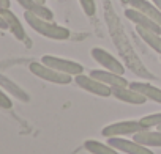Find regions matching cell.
Instances as JSON below:
<instances>
[{
  "label": "cell",
  "mask_w": 161,
  "mask_h": 154,
  "mask_svg": "<svg viewBox=\"0 0 161 154\" xmlns=\"http://www.w3.org/2000/svg\"><path fill=\"white\" fill-rule=\"evenodd\" d=\"M0 14L3 16V19L8 24V30H11V33L14 35L16 39L19 41H27V35L25 30L22 27V24L19 22V19L16 18V14L10 10V8H0Z\"/></svg>",
  "instance_id": "obj_10"
},
{
  "label": "cell",
  "mask_w": 161,
  "mask_h": 154,
  "mask_svg": "<svg viewBox=\"0 0 161 154\" xmlns=\"http://www.w3.org/2000/svg\"><path fill=\"white\" fill-rule=\"evenodd\" d=\"M74 84L77 87H80L86 91H90L100 98H109L112 96V88L97 79H93L92 75H86V74H77L74 75Z\"/></svg>",
  "instance_id": "obj_3"
},
{
  "label": "cell",
  "mask_w": 161,
  "mask_h": 154,
  "mask_svg": "<svg viewBox=\"0 0 161 154\" xmlns=\"http://www.w3.org/2000/svg\"><path fill=\"white\" fill-rule=\"evenodd\" d=\"M152 2H153V3H155V5L159 8V10H161V0H152Z\"/></svg>",
  "instance_id": "obj_24"
},
{
  "label": "cell",
  "mask_w": 161,
  "mask_h": 154,
  "mask_svg": "<svg viewBox=\"0 0 161 154\" xmlns=\"http://www.w3.org/2000/svg\"><path fill=\"white\" fill-rule=\"evenodd\" d=\"M0 8H10V0H0Z\"/></svg>",
  "instance_id": "obj_23"
},
{
  "label": "cell",
  "mask_w": 161,
  "mask_h": 154,
  "mask_svg": "<svg viewBox=\"0 0 161 154\" xmlns=\"http://www.w3.org/2000/svg\"><path fill=\"white\" fill-rule=\"evenodd\" d=\"M30 72L36 77H40V79L43 80H47V82H52V84H58V85H68L71 84L73 77L69 74H65V72H60L54 68H49L46 66L44 63H30L29 66Z\"/></svg>",
  "instance_id": "obj_2"
},
{
  "label": "cell",
  "mask_w": 161,
  "mask_h": 154,
  "mask_svg": "<svg viewBox=\"0 0 161 154\" xmlns=\"http://www.w3.org/2000/svg\"><path fill=\"white\" fill-rule=\"evenodd\" d=\"M108 145H111L114 149L126 152V154H153V151H150L148 146L137 143V141H131V140H125L122 137H109L108 138Z\"/></svg>",
  "instance_id": "obj_7"
},
{
  "label": "cell",
  "mask_w": 161,
  "mask_h": 154,
  "mask_svg": "<svg viewBox=\"0 0 161 154\" xmlns=\"http://www.w3.org/2000/svg\"><path fill=\"white\" fill-rule=\"evenodd\" d=\"M125 16H126L131 22H134L137 27H142V28H145V30H150V32H155V33H159V35H161V25L156 24V22H155L153 19H150L148 16L139 13L137 10H134V8L125 10Z\"/></svg>",
  "instance_id": "obj_9"
},
{
  "label": "cell",
  "mask_w": 161,
  "mask_h": 154,
  "mask_svg": "<svg viewBox=\"0 0 161 154\" xmlns=\"http://www.w3.org/2000/svg\"><path fill=\"white\" fill-rule=\"evenodd\" d=\"M128 87L133 88V90H136L137 93H141L147 99L161 104V90L159 88H156V87H153L150 84H144V82H131Z\"/></svg>",
  "instance_id": "obj_14"
},
{
  "label": "cell",
  "mask_w": 161,
  "mask_h": 154,
  "mask_svg": "<svg viewBox=\"0 0 161 154\" xmlns=\"http://www.w3.org/2000/svg\"><path fill=\"white\" fill-rule=\"evenodd\" d=\"M24 19L25 22L40 35L49 38V39H58V41H63V39H68L69 38V30L62 27V25H57L51 21H46L43 18H38L36 14L30 13V11H25L24 13Z\"/></svg>",
  "instance_id": "obj_1"
},
{
  "label": "cell",
  "mask_w": 161,
  "mask_h": 154,
  "mask_svg": "<svg viewBox=\"0 0 161 154\" xmlns=\"http://www.w3.org/2000/svg\"><path fill=\"white\" fill-rule=\"evenodd\" d=\"M0 87H2L3 90H7L8 93H11L14 98H18V99L22 101V102H29V101H30V96H29L21 87H18L14 82H11L8 77H5L3 74H0Z\"/></svg>",
  "instance_id": "obj_16"
},
{
  "label": "cell",
  "mask_w": 161,
  "mask_h": 154,
  "mask_svg": "<svg viewBox=\"0 0 161 154\" xmlns=\"http://www.w3.org/2000/svg\"><path fill=\"white\" fill-rule=\"evenodd\" d=\"M18 3H19L25 11H30V13L36 14L38 18H43V19H46V21H52V19H54V13H52L49 8H46L44 5L38 3L36 0H18Z\"/></svg>",
  "instance_id": "obj_13"
},
{
  "label": "cell",
  "mask_w": 161,
  "mask_h": 154,
  "mask_svg": "<svg viewBox=\"0 0 161 154\" xmlns=\"http://www.w3.org/2000/svg\"><path fill=\"white\" fill-rule=\"evenodd\" d=\"M92 57H93V60H95L97 63H100L106 71H111V72H115V74H120V75L125 74L123 64H122L112 54H109L108 50H104V49H101V47H93V49H92Z\"/></svg>",
  "instance_id": "obj_6"
},
{
  "label": "cell",
  "mask_w": 161,
  "mask_h": 154,
  "mask_svg": "<svg viewBox=\"0 0 161 154\" xmlns=\"http://www.w3.org/2000/svg\"><path fill=\"white\" fill-rule=\"evenodd\" d=\"M36 2H38V3H41V5H44V2H46V0H36Z\"/></svg>",
  "instance_id": "obj_25"
},
{
  "label": "cell",
  "mask_w": 161,
  "mask_h": 154,
  "mask_svg": "<svg viewBox=\"0 0 161 154\" xmlns=\"http://www.w3.org/2000/svg\"><path fill=\"white\" fill-rule=\"evenodd\" d=\"M134 141L142 143L145 146H161V131H148L144 129L133 135Z\"/></svg>",
  "instance_id": "obj_15"
},
{
  "label": "cell",
  "mask_w": 161,
  "mask_h": 154,
  "mask_svg": "<svg viewBox=\"0 0 161 154\" xmlns=\"http://www.w3.org/2000/svg\"><path fill=\"white\" fill-rule=\"evenodd\" d=\"M112 96L117 98L119 101H123V102H128V104H136V105H141L147 101L145 96H142L141 93H137L136 90H133L130 87L112 88Z\"/></svg>",
  "instance_id": "obj_12"
},
{
  "label": "cell",
  "mask_w": 161,
  "mask_h": 154,
  "mask_svg": "<svg viewBox=\"0 0 161 154\" xmlns=\"http://www.w3.org/2000/svg\"><path fill=\"white\" fill-rule=\"evenodd\" d=\"M0 28H2V30H7V28H8V24H7V21L3 19L2 14H0Z\"/></svg>",
  "instance_id": "obj_22"
},
{
  "label": "cell",
  "mask_w": 161,
  "mask_h": 154,
  "mask_svg": "<svg viewBox=\"0 0 161 154\" xmlns=\"http://www.w3.org/2000/svg\"><path fill=\"white\" fill-rule=\"evenodd\" d=\"M136 32H137V35L153 49V50H156L159 55H161V35L159 33H155V32H150V30H145V28H142V27H137L136 25Z\"/></svg>",
  "instance_id": "obj_17"
},
{
  "label": "cell",
  "mask_w": 161,
  "mask_h": 154,
  "mask_svg": "<svg viewBox=\"0 0 161 154\" xmlns=\"http://www.w3.org/2000/svg\"><path fill=\"white\" fill-rule=\"evenodd\" d=\"M122 3H130V0H120Z\"/></svg>",
  "instance_id": "obj_26"
},
{
  "label": "cell",
  "mask_w": 161,
  "mask_h": 154,
  "mask_svg": "<svg viewBox=\"0 0 161 154\" xmlns=\"http://www.w3.org/2000/svg\"><path fill=\"white\" fill-rule=\"evenodd\" d=\"M0 107L2 109H5V110H10L11 107H13V102H11V99L0 90Z\"/></svg>",
  "instance_id": "obj_21"
},
{
  "label": "cell",
  "mask_w": 161,
  "mask_h": 154,
  "mask_svg": "<svg viewBox=\"0 0 161 154\" xmlns=\"http://www.w3.org/2000/svg\"><path fill=\"white\" fill-rule=\"evenodd\" d=\"M130 5H131V8L148 16L150 19H153L156 24L161 25V10L155 3H150L147 0H130Z\"/></svg>",
  "instance_id": "obj_11"
},
{
  "label": "cell",
  "mask_w": 161,
  "mask_h": 154,
  "mask_svg": "<svg viewBox=\"0 0 161 154\" xmlns=\"http://www.w3.org/2000/svg\"><path fill=\"white\" fill-rule=\"evenodd\" d=\"M41 63H44L49 68H54L60 72L69 74V75H77V74H82L84 72V66L79 64L73 60H66V58H58L54 55H44L41 58Z\"/></svg>",
  "instance_id": "obj_5"
},
{
  "label": "cell",
  "mask_w": 161,
  "mask_h": 154,
  "mask_svg": "<svg viewBox=\"0 0 161 154\" xmlns=\"http://www.w3.org/2000/svg\"><path fill=\"white\" fill-rule=\"evenodd\" d=\"M142 126L145 129H150V127H158L161 126V113H153V115H147L141 120Z\"/></svg>",
  "instance_id": "obj_19"
},
{
  "label": "cell",
  "mask_w": 161,
  "mask_h": 154,
  "mask_svg": "<svg viewBox=\"0 0 161 154\" xmlns=\"http://www.w3.org/2000/svg\"><path fill=\"white\" fill-rule=\"evenodd\" d=\"M80 7H82L84 13L87 16H93L97 11V5H95V0H79Z\"/></svg>",
  "instance_id": "obj_20"
},
{
  "label": "cell",
  "mask_w": 161,
  "mask_h": 154,
  "mask_svg": "<svg viewBox=\"0 0 161 154\" xmlns=\"http://www.w3.org/2000/svg\"><path fill=\"white\" fill-rule=\"evenodd\" d=\"M84 148L92 154H120L111 145H104V143H100L97 140H87L84 143Z\"/></svg>",
  "instance_id": "obj_18"
},
{
  "label": "cell",
  "mask_w": 161,
  "mask_h": 154,
  "mask_svg": "<svg viewBox=\"0 0 161 154\" xmlns=\"http://www.w3.org/2000/svg\"><path fill=\"white\" fill-rule=\"evenodd\" d=\"M145 127L142 126L141 121H119V123H112L106 127H103L101 135L109 138V137H122V135H134L141 131H144Z\"/></svg>",
  "instance_id": "obj_4"
},
{
  "label": "cell",
  "mask_w": 161,
  "mask_h": 154,
  "mask_svg": "<svg viewBox=\"0 0 161 154\" xmlns=\"http://www.w3.org/2000/svg\"><path fill=\"white\" fill-rule=\"evenodd\" d=\"M90 75L93 79L109 85L111 88H123V87H128L130 84L126 82V79L120 74H115V72H111V71H100V69H93L90 71Z\"/></svg>",
  "instance_id": "obj_8"
},
{
  "label": "cell",
  "mask_w": 161,
  "mask_h": 154,
  "mask_svg": "<svg viewBox=\"0 0 161 154\" xmlns=\"http://www.w3.org/2000/svg\"><path fill=\"white\" fill-rule=\"evenodd\" d=\"M158 131H161V126H158Z\"/></svg>",
  "instance_id": "obj_27"
}]
</instances>
